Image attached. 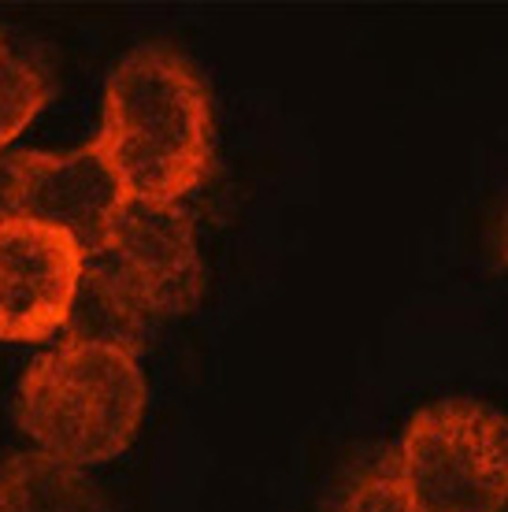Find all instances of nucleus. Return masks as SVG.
<instances>
[{
    "instance_id": "nucleus-6",
    "label": "nucleus",
    "mask_w": 508,
    "mask_h": 512,
    "mask_svg": "<svg viewBox=\"0 0 508 512\" xmlns=\"http://www.w3.org/2000/svg\"><path fill=\"white\" fill-rule=\"evenodd\" d=\"M82 249L67 234L0 216V338L45 342L64 331Z\"/></svg>"
},
{
    "instance_id": "nucleus-10",
    "label": "nucleus",
    "mask_w": 508,
    "mask_h": 512,
    "mask_svg": "<svg viewBox=\"0 0 508 512\" xmlns=\"http://www.w3.org/2000/svg\"><path fill=\"white\" fill-rule=\"evenodd\" d=\"M331 512H420L408 498L397 457H375L338 490Z\"/></svg>"
},
{
    "instance_id": "nucleus-9",
    "label": "nucleus",
    "mask_w": 508,
    "mask_h": 512,
    "mask_svg": "<svg viewBox=\"0 0 508 512\" xmlns=\"http://www.w3.org/2000/svg\"><path fill=\"white\" fill-rule=\"evenodd\" d=\"M49 101V71L0 30V149L12 145Z\"/></svg>"
},
{
    "instance_id": "nucleus-4",
    "label": "nucleus",
    "mask_w": 508,
    "mask_h": 512,
    "mask_svg": "<svg viewBox=\"0 0 508 512\" xmlns=\"http://www.w3.org/2000/svg\"><path fill=\"white\" fill-rule=\"evenodd\" d=\"M89 256L104 264V271L138 301L153 323L197 308L208 286L197 227L182 201L127 197L101 249Z\"/></svg>"
},
{
    "instance_id": "nucleus-7",
    "label": "nucleus",
    "mask_w": 508,
    "mask_h": 512,
    "mask_svg": "<svg viewBox=\"0 0 508 512\" xmlns=\"http://www.w3.org/2000/svg\"><path fill=\"white\" fill-rule=\"evenodd\" d=\"M153 320L138 308V301L97 264L93 256H82V275L75 286V301L64 323V342L75 346H101L119 349L138 357L149 342Z\"/></svg>"
},
{
    "instance_id": "nucleus-5",
    "label": "nucleus",
    "mask_w": 508,
    "mask_h": 512,
    "mask_svg": "<svg viewBox=\"0 0 508 512\" xmlns=\"http://www.w3.org/2000/svg\"><path fill=\"white\" fill-rule=\"evenodd\" d=\"M123 201L127 190L97 141L71 153L19 149L0 156V216L67 234L82 256L101 249Z\"/></svg>"
},
{
    "instance_id": "nucleus-1",
    "label": "nucleus",
    "mask_w": 508,
    "mask_h": 512,
    "mask_svg": "<svg viewBox=\"0 0 508 512\" xmlns=\"http://www.w3.org/2000/svg\"><path fill=\"white\" fill-rule=\"evenodd\" d=\"M97 145L127 197L182 201L216 156L212 97L197 67L171 45L127 52L104 86Z\"/></svg>"
},
{
    "instance_id": "nucleus-2",
    "label": "nucleus",
    "mask_w": 508,
    "mask_h": 512,
    "mask_svg": "<svg viewBox=\"0 0 508 512\" xmlns=\"http://www.w3.org/2000/svg\"><path fill=\"white\" fill-rule=\"evenodd\" d=\"M145 401L149 386L138 357L60 342L23 372L15 420L38 453L89 468L134 442Z\"/></svg>"
},
{
    "instance_id": "nucleus-3",
    "label": "nucleus",
    "mask_w": 508,
    "mask_h": 512,
    "mask_svg": "<svg viewBox=\"0 0 508 512\" xmlns=\"http://www.w3.org/2000/svg\"><path fill=\"white\" fill-rule=\"evenodd\" d=\"M397 472L420 512L508 509V416L483 401H438L412 416Z\"/></svg>"
},
{
    "instance_id": "nucleus-8",
    "label": "nucleus",
    "mask_w": 508,
    "mask_h": 512,
    "mask_svg": "<svg viewBox=\"0 0 508 512\" xmlns=\"http://www.w3.org/2000/svg\"><path fill=\"white\" fill-rule=\"evenodd\" d=\"M0 512H108L86 468L45 457L38 449L12 453L0 464Z\"/></svg>"
},
{
    "instance_id": "nucleus-11",
    "label": "nucleus",
    "mask_w": 508,
    "mask_h": 512,
    "mask_svg": "<svg viewBox=\"0 0 508 512\" xmlns=\"http://www.w3.org/2000/svg\"><path fill=\"white\" fill-rule=\"evenodd\" d=\"M494 249H497V256H501V264L508 268V201H505V208H501V216H497Z\"/></svg>"
}]
</instances>
